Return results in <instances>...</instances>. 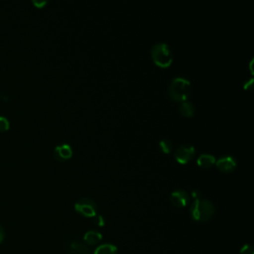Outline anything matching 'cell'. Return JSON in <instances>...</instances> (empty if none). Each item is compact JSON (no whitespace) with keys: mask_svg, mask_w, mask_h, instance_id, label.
<instances>
[{"mask_svg":"<svg viewBox=\"0 0 254 254\" xmlns=\"http://www.w3.org/2000/svg\"><path fill=\"white\" fill-rule=\"evenodd\" d=\"M159 148L161 149V151L165 154H170L172 149H173V145H172V142L170 140H167V139H164V140H161L159 142Z\"/></svg>","mask_w":254,"mask_h":254,"instance_id":"5bb4252c","label":"cell"},{"mask_svg":"<svg viewBox=\"0 0 254 254\" xmlns=\"http://www.w3.org/2000/svg\"><path fill=\"white\" fill-rule=\"evenodd\" d=\"M94 223H95L97 226L102 227V226H104V224H105V220H104V218H103L102 215H95V216H94Z\"/></svg>","mask_w":254,"mask_h":254,"instance_id":"e0dca14e","label":"cell"},{"mask_svg":"<svg viewBox=\"0 0 254 254\" xmlns=\"http://www.w3.org/2000/svg\"><path fill=\"white\" fill-rule=\"evenodd\" d=\"M48 2L47 1H37V0H34L33 1V4L37 7V8H43Z\"/></svg>","mask_w":254,"mask_h":254,"instance_id":"d6986e66","label":"cell"},{"mask_svg":"<svg viewBox=\"0 0 254 254\" xmlns=\"http://www.w3.org/2000/svg\"><path fill=\"white\" fill-rule=\"evenodd\" d=\"M66 254H91V252L87 245L78 240H73L68 243Z\"/></svg>","mask_w":254,"mask_h":254,"instance_id":"9c48e42d","label":"cell"},{"mask_svg":"<svg viewBox=\"0 0 254 254\" xmlns=\"http://www.w3.org/2000/svg\"><path fill=\"white\" fill-rule=\"evenodd\" d=\"M239 254H254V248L250 244H245L241 247Z\"/></svg>","mask_w":254,"mask_h":254,"instance_id":"2e32d148","label":"cell"},{"mask_svg":"<svg viewBox=\"0 0 254 254\" xmlns=\"http://www.w3.org/2000/svg\"><path fill=\"white\" fill-rule=\"evenodd\" d=\"M215 166L221 172L230 173L236 168V161L232 156H223L215 161Z\"/></svg>","mask_w":254,"mask_h":254,"instance_id":"52a82bcc","label":"cell"},{"mask_svg":"<svg viewBox=\"0 0 254 254\" xmlns=\"http://www.w3.org/2000/svg\"><path fill=\"white\" fill-rule=\"evenodd\" d=\"M9 127H10L9 120L6 117L0 115V132L7 131L9 129Z\"/></svg>","mask_w":254,"mask_h":254,"instance_id":"9a60e30c","label":"cell"},{"mask_svg":"<svg viewBox=\"0 0 254 254\" xmlns=\"http://www.w3.org/2000/svg\"><path fill=\"white\" fill-rule=\"evenodd\" d=\"M102 239V234L96 230H89L85 232L83 236V241L85 245H96L98 244Z\"/></svg>","mask_w":254,"mask_h":254,"instance_id":"30bf717a","label":"cell"},{"mask_svg":"<svg viewBox=\"0 0 254 254\" xmlns=\"http://www.w3.org/2000/svg\"><path fill=\"white\" fill-rule=\"evenodd\" d=\"M118 249L111 243H104L96 247L93 254H117Z\"/></svg>","mask_w":254,"mask_h":254,"instance_id":"7c38bea8","label":"cell"},{"mask_svg":"<svg viewBox=\"0 0 254 254\" xmlns=\"http://www.w3.org/2000/svg\"><path fill=\"white\" fill-rule=\"evenodd\" d=\"M191 91L190 82L183 77H176L169 86L170 97L177 102H185Z\"/></svg>","mask_w":254,"mask_h":254,"instance_id":"7a4b0ae2","label":"cell"},{"mask_svg":"<svg viewBox=\"0 0 254 254\" xmlns=\"http://www.w3.org/2000/svg\"><path fill=\"white\" fill-rule=\"evenodd\" d=\"M151 58L154 64L162 68L169 67L173 62V55L169 46L165 43H158L151 49Z\"/></svg>","mask_w":254,"mask_h":254,"instance_id":"3957f363","label":"cell"},{"mask_svg":"<svg viewBox=\"0 0 254 254\" xmlns=\"http://www.w3.org/2000/svg\"><path fill=\"white\" fill-rule=\"evenodd\" d=\"M170 200L176 207H185L190 202V195L183 190H176L171 193Z\"/></svg>","mask_w":254,"mask_h":254,"instance_id":"8992f818","label":"cell"},{"mask_svg":"<svg viewBox=\"0 0 254 254\" xmlns=\"http://www.w3.org/2000/svg\"><path fill=\"white\" fill-rule=\"evenodd\" d=\"M252 83H253V79L250 78L247 82H245V84H244V89H249V88L252 86Z\"/></svg>","mask_w":254,"mask_h":254,"instance_id":"ffe728a7","label":"cell"},{"mask_svg":"<svg viewBox=\"0 0 254 254\" xmlns=\"http://www.w3.org/2000/svg\"><path fill=\"white\" fill-rule=\"evenodd\" d=\"M180 112L185 117H192L194 114V106L190 102H182L180 106Z\"/></svg>","mask_w":254,"mask_h":254,"instance_id":"4fadbf2b","label":"cell"},{"mask_svg":"<svg viewBox=\"0 0 254 254\" xmlns=\"http://www.w3.org/2000/svg\"><path fill=\"white\" fill-rule=\"evenodd\" d=\"M214 206L213 204L207 199H193L190 204V216L193 220L204 222L209 220L212 215L214 214Z\"/></svg>","mask_w":254,"mask_h":254,"instance_id":"6da1fadb","label":"cell"},{"mask_svg":"<svg viewBox=\"0 0 254 254\" xmlns=\"http://www.w3.org/2000/svg\"><path fill=\"white\" fill-rule=\"evenodd\" d=\"M54 157L57 161L64 162L72 157V149L68 144H62L55 148Z\"/></svg>","mask_w":254,"mask_h":254,"instance_id":"ba28073f","label":"cell"},{"mask_svg":"<svg viewBox=\"0 0 254 254\" xmlns=\"http://www.w3.org/2000/svg\"><path fill=\"white\" fill-rule=\"evenodd\" d=\"M191 197L193 199H199L201 197V191L199 190H193L191 191Z\"/></svg>","mask_w":254,"mask_h":254,"instance_id":"ac0fdd59","label":"cell"},{"mask_svg":"<svg viewBox=\"0 0 254 254\" xmlns=\"http://www.w3.org/2000/svg\"><path fill=\"white\" fill-rule=\"evenodd\" d=\"M74 210L84 217H94L96 215V203L91 198L82 197L74 203Z\"/></svg>","mask_w":254,"mask_h":254,"instance_id":"277c9868","label":"cell"},{"mask_svg":"<svg viewBox=\"0 0 254 254\" xmlns=\"http://www.w3.org/2000/svg\"><path fill=\"white\" fill-rule=\"evenodd\" d=\"M215 157L210 154H201L197 160L196 163L201 168H210L215 164Z\"/></svg>","mask_w":254,"mask_h":254,"instance_id":"8fae6325","label":"cell"},{"mask_svg":"<svg viewBox=\"0 0 254 254\" xmlns=\"http://www.w3.org/2000/svg\"><path fill=\"white\" fill-rule=\"evenodd\" d=\"M195 150L190 145H183L180 146L175 152V159L179 164H187L189 163L194 156Z\"/></svg>","mask_w":254,"mask_h":254,"instance_id":"5b68a950","label":"cell"},{"mask_svg":"<svg viewBox=\"0 0 254 254\" xmlns=\"http://www.w3.org/2000/svg\"><path fill=\"white\" fill-rule=\"evenodd\" d=\"M4 237H5V233H4V229L0 226V243L4 240Z\"/></svg>","mask_w":254,"mask_h":254,"instance_id":"44dd1931","label":"cell"}]
</instances>
